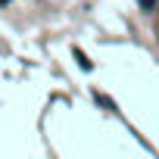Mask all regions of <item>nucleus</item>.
Listing matches in <instances>:
<instances>
[{
	"mask_svg": "<svg viewBox=\"0 0 159 159\" xmlns=\"http://www.w3.org/2000/svg\"><path fill=\"white\" fill-rule=\"evenodd\" d=\"M137 7H140L143 13H153V10L159 7V0H137Z\"/></svg>",
	"mask_w": 159,
	"mask_h": 159,
	"instance_id": "obj_1",
	"label": "nucleus"
},
{
	"mask_svg": "<svg viewBox=\"0 0 159 159\" xmlns=\"http://www.w3.org/2000/svg\"><path fill=\"white\" fill-rule=\"evenodd\" d=\"M97 103H100V106H106V109H116V103H112L109 97H103V94H97Z\"/></svg>",
	"mask_w": 159,
	"mask_h": 159,
	"instance_id": "obj_2",
	"label": "nucleus"
}]
</instances>
